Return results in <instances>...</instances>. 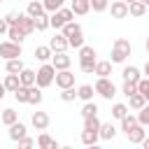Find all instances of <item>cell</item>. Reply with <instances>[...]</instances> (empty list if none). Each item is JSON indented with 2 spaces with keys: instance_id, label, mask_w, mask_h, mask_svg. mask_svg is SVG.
Listing matches in <instances>:
<instances>
[{
  "instance_id": "1",
  "label": "cell",
  "mask_w": 149,
  "mask_h": 149,
  "mask_svg": "<svg viewBox=\"0 0 149 149\" xmlns=\"http://www.w3.org/2000/svg\"><path fill=\"white\" fill-rule=\"evenodd\" d=\"M130 51H133V44L126 37H116L112 42V54H109L112 58H109V63H123L130 56Z\"/></svg>"
},
{
  "instance_id": "2",
  "label": "cell",
  "mask_w": 149,
  "mask_h": 149,
  "mask_svg": "<svg viewBox=\"0 0 149 149\" xmlns=\"http://www.w3.org/2000/svg\"><path fill=\"white\" fill-rule=\"evenodd\" d=\"M54 79H56L54 65H51V63H42V65L37 68V72H35V86H37V88H47V86L54 84Z\"/></svg>"
},
{
  "instance_id": "3",
  "label": "cell",
  "mask_w": 149,
  "mask_h": 149,
  "mask_svg": "<svg viewBox=\"0 0 149 149\" xmlns=\"http://www.w3.org/2000/svg\"><path fill=\"white\" fill-rule=\"evenodd\" d=\"M93 91H95L100 98H105V100H112V98L116 95V86H114V81H112L109 77H107V79H100V77H98Z\"/></svg>"
},
{
  "instance_id": "4",
  "label": "cell",
  "mask_w": 149,
  "mask_h": 149,
  "mask_svg": "<svg viewBox=\"0 0 149 149\" xmlns=\"http://www.w3.org/2000/svg\"><path fill=\"white\" fill-rule=\"evenodd\" d=\"M0 58L12 61V58H21V44H14L9 40L0 42Z\"/></svg>"
},
{
  "instance_id": "5",
  "label": "cell",
  "mask_w": 149,
  "mask_h": 149,
  "mask_svg": "<svg viewBox=\"0 0 149 149\" xmlns=\"http://www.w3.org/2000/svg\"><path fill=\"white\" fill-rule=\"evenodd\" d=\"M56 86L63 91V88H74V74L70 72V70H61V72H56Z\"/></svg>"
},
{
  "instance_id": "6",
  "label": "cell",
  "mask_w": 149,
  "mask_h": 149,
  "mask_svg": "<svg viewBox=\"0 0 149 149\" xmlns=\"http://www.w3.org/2000/svg\"><path fill=\"white\" fill-rule=\"evenodd\" d=\"M70 63H72V58H70L65 51H61V54H54V56H51V65H54V70H56V72H61V70H70Z\"/></svg>"
},
{
  "instance_id": "7",
  "label": "cell",
  "mask_w": 149,
  "mask_h": 149,
  "mask_svg": "<svg viewBox=\"0 0 149 149\" xmlns=\"http://www.w3.org/2000/svg\"><path fill=\"white\" fill-rule=\"evenodd\" d=\"M109 14H112V19H126L128 16V5L123 2V0H114V2H109Z\"/></svg>"
},
{
  "instance_id": "8",
  "label": "cell",
  "mask_w": 149,
  "mask_h": 149,
  "mask_svg": "<svg viewBox=\"0 0 149 149\" xmlns=\"http://www.w3.org/2000/svg\"><path fill=\"white\" fill-rule=\"evenodd\" d=\"M70 44H68V37L63 35V33H56L51 40H49V49L54 51V54H61V51H65Z\"/></svg>"
},
{
  "instance_id": "9",
  "label": "cell",
  "mask_w": 149,
  "mask_h": 149,
  "mask_svg": "<svg viewBox=\"0 0 149 149\" xmlns=\"http://www.w3.org/2000/svg\"><path fill=\"white\" fill-rule=\"evenodd\" d=\"M16 26H19V30H21L26 37L35 33V19H30L28 14H19V23H16Z\"/></svg>"
},
{
  "instance_id": "10",
  "label": "cell",
  "mask_w": 149,
  "mask_h": 149,
  "mask_svg": "<svg viewBox=\"0 0 149 149\" xmlns=\"http://www.w3.org/2000/svg\"><path fill=\"white\" fill-rule=\"evenodd\" d=\"M79 65H95V49L93 47H81L79 49Z\"/></svg>"
},
{
  "instance_id": "11",
  "label": "cell",
  "mask_w": 149,
  "mask_h": 149,
  "mask_svg": "<svg viewBox=\"0 0 149 149\" xmlns=\"http://www.w3.org/2000/svg\"><path fill=\"white\" fill-rule=\"evenodd\" d=\"M30 123H33L35 130H47V128H49V114H47V112H33Z\"/></svg>"
},
{
  "instance_id": "12",
  "label": "cell",
  "mask_w": 149,
  "mask_h": 149,
  "mask_svg": "<svg viewBox=\"0 0 149 149\" xmlns=\"http://www.w3.org/2000/svg\"><path fill=\"white\" fill-rule=\"evenodd\" d=\"M26 135H28V128H26V123L16 121V123H12V126H9V140L19 142V140H23Z\"/></svg>"
},
{
  "instance_id": "13",
  "label": "cell",
  "mask_w": 149,
  "mask_h": 149,
  "mask_svg": "<svg viewBox=\"0 0 149 149\" xmlns=\"http://www.w3.org/2000/svg\"><path fill=\"white\" fill-rule=\"evenodd\" d=\"M121 77H123V81H130V84H137V81L142 79L140 68H135V65H126L123 72H121Z\"/></svg>"
},
{
  "instance_id": "14",
  "label": "cell",
  "mask_w": 149,
  "mask_h": 149,
  "mask_svg": "<svg viewBox=\"0 0 149 149\" xmlns=\"http://www.w3.org/2000/svg\"><path fill=\"white\" fill-rule=\"evenodd\" d=\"M126 137H128V142H130V144H140V142L147 137V130H144V126H140V123H137L133 130H128V133H126Z\"/></svg>"
},
{
  "instance_id": "15",
  "label": "cell",
  "mask_w": 149,
  "mask_h": 149,
  "mask_svg": "<svg viewBox=\"0 0 149 149\" xmlns=\"http://www.w3.org/2000/svg\"><path fill=\"white\" fill-rule=\"evenodd\" d=\"M35 144H37L40 149H58V142H56L49 133H40L37 140H35Z\"/></svg>"
},
{
  "instance_id": "16",
  "label": "cell",
  "mask_w": 149,
  "mask_h": 149,
  "mask_svg": "<svg viewBox=\"0 0 149 149\" xmlns=\"http://www.w3.org/2000/svg\"><path fill=\"white\" fill-rule=\"evenodd\" d=\"M70 9H72L74 16H86V14L91 12V5H88V0H72Z\"/></svg>"
},
{
  "instance_id": "17",
  "label": "cell",
  "mask_w": 149,
  "mask_h": 149,
  "mask_svg": "<svg viewBox=\"0 0 149 149\" xmlns=\"http://www.w3.org/2000/svg\"><path fill=\"white\" fill-rule=\"evenodd\" d=\"M26 14H28L30 19H37V16L47 14V12H44V5H42V0H30V2H28V9H26Z\"/></svg>"
},
{
  "instance_id": "18",
  "label": "cell",
  "mask_w": 149,
  "mask_h": 149,
  "mask_svg": "<svg viewBox=\"0 0 149 149\" xmlns=\"http://www.w3.org/2000/svg\"><path fill=\"white\" fill-rule=\"evenodd\" d=\"M93 74H98L100 79H107V77L112 74V63H109V61H95V70H93Z\"/></svg>"
},
{
  "instance_id": "19",
  "label": "cell",
  "mask_w": 149,
  "mask_h": 149,
  "mask_svg": "<svg viewBox=\"0 0 149 149\" xmlns=\"http://www.w3.org/2000/svg\"><path fill=\"white\" fill-rule=\"evenodd\" d=\"M19 81H21V86H26V88L35 86V70H30V68H23V70L19 72Z\"/></svg>"
},
{
  "instance_id": "20",
  "label": "cell",
  "mask_w": 149,
  "mask_h": 149,
  "mask_svg": "<svg viewBox=\"0 0 149 149\" xmlns=\"http://www.w3.org/2000/svg\"><path fill=\"white\" fill-rule=\"evenodd\" d=\"M51 56H54V51L49 49V44H40V47H35V58H37L40 63H49Z\"/></svg>"
},
{
  "instance_id": "21",
  "label": "cell",
  "mask_w": 149,
  "mask_h": 149,
  "mask_svg": "<svg viewBox=\"0 0 149 149\" xmlns=\"http://www.w3.org/2000/svg\"><path fill=\"white\" fill-rule=\"evenodd\" d=\"M93 93H95V91H93L91 84H81V86L77 88V98L84 100V102H91V100H93Z\"/></svg>"
},
{
  "instance_id": "22",
  "label": "cell",
  "mask_w": 149,
  "mask_h": 149,
  "mask_svg": "<svg viewBox=\"0 0 149 149\" xmlns=\"http://www.w3.org/2000/svg\"><path fill=\"white\" fill-rule=\"evenodd\" d=\"M100 140H114L116 137V128L112 123H100V130H98Z\"/></svg>"
},
{
  "instance_id": "23",
  "label": "cell",
  "mask_w": 149,
  "mask_h": 149,
  "mask_svg": "<svg viewBox=\"0 0 149 149\" xmlns=\"http://www.w3.org/2000/svg\"><path fill=\"white\" fill-rule=\"evenodd\" d=\"M2 86H5V91L14 93V91L21 86V81H19V74H7V77H5V81H2Z\"/></svg>"
},
{
  "instance_id": "24",
  "label": "cell",
  "mask_w": 149,
  "mask_h": 149,
  "mask_svg": "<svg viewBox=\"0 0 149 149\" xmlns=\"http://www.w3.org/2000/svg\"><path fill=\"white\" fill-rule=\"evenodd\" d=\"M128 114H130L128 105H123V102H114V105H112V116H114V119H119V121H121V119H123V116H128Z\"/></svg>"
},
{
  "instance_id": "25",
  "label": "cell",
  "mask_w": 149,
  "mask_h": 149,
  "mask_svg": "<svg viewBox=\"0 0 149 149\" xmlns=\"http://www.w3.org/2000/svg\"><path fill=\"white\" fill-rule=\"evenodd\" d=\"M19 121V114L14 112V109H2V114H0V123H5L7 128L12 126V123H16Z\"/></svg>"
},
{
  "instance_id": "26",
  "label": "cell",
  "mask_w": 149,
  "mask_h": 149,
  "mask_svg": "<svg viewBox=\"0 0 149 149\" xmlns=\"http://www.w3.org/2000/svg\"><path fill=\"white\" fill-rule=\"evenodd\" d=\"M63 26H65V19H63V14H61V12H54V14H49V28L63 30Z\"/></svg>"
},
{
  "instance_id": "27",
  "label": "cell",
  "mask_w": 149,
  "mask_h": 149,
  "mask_svg": "<svg viewBox=\"0 0 149 149\" xmlns=\"http://www.w3.org/2000/svg\"><path fill=\"white\" fill-rule=\"evenodd\" d=\"M98 140H100L98 130H81V142H84L86 147H91V144H98Z\"/></svg>"
},
{
  "instance_id": "28",
  "label": "cell",
  "mask_w": 149,
  "mask_h": 149,
  "mask_svg": "<svg viewBox=\"0 0 149 149\" xmlns=\"http://www.w3.org/2000/svg\"><path fill=\"white\" fill-rule=\"evenodd\" d=\"M144 14H147V7H144L140 0L128 5V16H144Z\"/></svg>"
},
{
  "instance_id": "29",
  "label": "cell",
  "mask_w": 149,
  "mask_h": 149,
  "mask_svg": "<svg viewBox=\"0 0 149 149\" xmlns=\"http://www.w3.org/2000/svg\"><path fill=\"white\" fill-rule=\"evenodd\" d=\"M7 37H9V42H14V44H21V42L26 40V35L19 30V26H12V28L7 30Z\"/></svg>"
},
{
  "instance_id": "30",
  "label": "cell",
  "mask_w": 149,
  "mask_h": 149,
  "mask_svg": "<svg viewBox=\"0 0 149 149\" xmlns=\"http://www.w3.org/2000/svg\"><path fill=\"white\" fill-rule=\"evenodd\" d=\"M23 68H26V65H23L21 58H12V61H7V74H19Z\"/></svg>"
},
{
  "instance_id": "31",
  "label": "cell",
  "mask_w": 149,
  "mask_h": 149,
  "mask_svg": "<svg viewBox=\"0 0 149 149\" xmlns=\"http://www.w3.org/2000/svg\"><path fill=\"white\" fill-rule=\"evenodd\" d=\"M40 102H42V88L30 86L28 88V105H40Z\"/></svg>"
},
{
  "instance_id": "32",
  "label": "cell",
  "mask_w": 149,
  "mask_h": 149,
  "mask_svg": "<svg viewBox=\"0 0 149 149\" xmlns=\"http://www.w3.org/2000/svg\"><path fill=\"white\" fill-rule=\"evenodd\" d=\"M128 102H130V105H128V109H137V112H140V109H142V107L147 105V100H144V98H142L140 93L130 95V98H128Z\"/></svg>"
},
{
  "instance_id": "33",
  "label": "cell",
  "mask_w": 149,
  "mask_h": 149,
  "mask_svg": "<svg viewBox=\"0 0 149 149\" xmlns=\"http://www.w3.org/2000/svg\"><path fill=\"white\" fill-rule=\"evenodd\" d=\"M63 2H65V0H42V5H44V12H47V14L58 12V9L63 7Z\"/></svg>"
},
{
  "instance_id": "34",
  "label": "cell",
  "mask_w": 149,
  "mask_h": 149,
  "mask_svg": "<svg viewBox=\"0 0 149 149\" xmlns=\"http://www.w3.org/2000/svg\"><path fill=\"white\" fill-rule=\"evenodd\" d=\"M65 37H72V35H77V33H81V26L79 23H74V21H70V23H65L63 26V30H61Z\"/></svg>"
},
{
  "instance_id": "35",
  "label": "cell",
  "mask_w": 149,
  "mask_h": 149,
  "mask_svg": "<svg viewBox=\"0 0 149 149\" xmlns=\"http://www.w3.org/2000/svg\"><path fill=\"white\" fill-rule=\"evenodd\" d=\"M81 116L84 119H88V116H98V105L91 100V102H84V107H81Z\"/></svg>"
},
{
  "instance_id": "36",
  "label": "cell",
  "mask_w": 149,
  "mask_h": 149,
  "mask_svg": "<svg viewBox=\"0 0 149 149\" xmlns=\"http://www.w3.org/2000/svg\"><path fill=\"white\" fill-rule=\"evenodd\" d=\"M137 126V116H133V114H128V116H123L121 119V130L123 133H128V130H133Z\"/></svg>"
},
{
  "instance_id": "37",
  "label": "cell",
  "mask_w": 149,
  "mask_h": 149,
  "mask_svg": "<svg viewBox=\"0 0 149 149\" xmlns=\"http://www.w3.org/2000/svg\"><path fill=\"white\" fill-rule=\"evenodd\" d=\"M137 93L149 102V79H147V77H142V79L137 81Z\"/></svg>"
},
{
  "instance_id": "38",
  "label": "cell",
  "mask_w": 149,
  "mask_h": 149,
  "mask_svg": "<svg viewBox=\"0 0 149 149\" xmlns=\"http://www.w3.org/2000/svg\"><path fill=\"white\" fill-rule=\"evenodd\" d=\"M100 119L98 116H88V119H84V130H100Z\"/></svg>"
},
{
  "instance_id": "39",
  "label": "cell",
  "mask_w": 149,
  "mask_h": 149,
  "mask_svg": "<svg viewBox=\"0 0 149 149\" xmlns=\"http://www.w3.org/2000/svg\"><path fill=\"white\" fill-rule=\"evenodd\" d=\"M88 5H91V9H93V12H98V14H100V12H105V9L109 7V0H88Z\"/></svg>"
},
{
  "instance_id": "40",
  "label": "cell",
  "mask_w": 149,
  "mask_h": 149,
  "mask_svg": "<svg viewBox=\"0 0 149 149\" xmlns=\"http://www.w3.org/2000/svg\"><path fill=\"white\" fill-rule=\"evenodd\" d=\"M137 123H140V126H144V128L149 126V102L140 109V114H137Z\"/></svg>"
},
{
  "instance_id": "41",
  "label": "cell",
  "mask_w": 149,
  "mask_h": 149,
  "mask_svg": "<svg viewBox=\"0 0 149 149\" xmlns=\"http://www.w3.org/2000/svg\"><path fill=\"white\" fill-rule=\"evenodd\" d=\"M47 28H49V14L37 16V19H35V30H40V33H42V30H47Z\"/></svg>"
},
{
  "instance_id": "42",
  "label": "cell",
  "mask_w": 149,
  "mask_h": 149,
  "mask_svg": "<svg viewBox=\"0 0 149 149\" xmlns=\"http://www.w3.org/2000/svg\"><path fill=\"white\" fill-rule=\"evenodd\" d=\"M68 44L74 47V49H81V47H84V33H77V35L68 37Z\"/></svg>"
},
{
  "instance_id": "43",
  "label": "cell",
  "mask_w": 149,
  "mask_h": 149,
  "mask_svg": "<svg viewBox=\"0 0 149 149\" xmlns=\"http://www.w3.org/2000/svg\"><path fill=\"white\" fill-rule=\"evenodd\" d=\"M121 93H123L126 98H130V95H135V93H137V84H130V81H123V86H121Z\"/></svg>"
},
{
  "instance_id": "44",
  "label": "cell",
  "mask_w": 149,
  "mask_h": 149,
  "mask_svg": "<svg viewBox=\"0 0 149 149\" xmlns=\"http://www.w3.org/2000/svg\"><path fill=\"white\" fill-rule=\"evenodd\" d=\"M74 98H77V91H74V88H63V91H61V100H63V102H72Z\"/></svg>"
},
{
  "instance_id": "45",
  "label": "cell",
  "mask_w": 149,
  "mask_h": 149,
  "mask_svg": "<svg viewBox=\"0 0 149 149\" xmlns=\"http://www.w3.org/2000/svg\"><path fill=\"white\" fill-rule=\"evenodd\" d=\"M14 98H16L19 102H28V88H26V86H19V88L14 91Z\"/></svg>"
},
{
  "instance_id": "46",
  "label": "cell",
  "mask_w": 149,
  "mask_h": 149,
  "mask_svg": "<svg viewBox=\"0 0 149 149\" xmlns=\"http://www.w3.org/2000/svg\"><path fill=\"white\" fill-rule=\"evenodd\" d=\"M16 144H19V149H35V140H33V137H28V135H26L23 140H19Z\"/></svg>"
},
{
  "instance_id": "47",
  "label": "cell",
  "mask_w": 149,
  "mask_h": 149,
  "mask_svg": "<svg viewBox=\"0 0 149 149\" xmlns=\"http://www.w3.org/2000/svg\"><path fill=\"white\" fill-rule=\"evenodd\" d=\"M58 12L63 14V19H65V23H70V21H74V14H72V9H70V7H61Z\"/></svg>"
},
{
  "instance_id": "48",
  "label": "cell",
  "mask_w": 149,
  "mask_h": 149,
  "mask_svg": "<svg viewBox=\"0 0 149 149\" xmlns=\"http://www.w3.org/2000/svg\"><path fill=\"white\" fill-rule=\"evenodd\" d=\"M5 23H7L9 28H12V26H16V23H19V14H16V12H9V14L5 16Z\"/></svg>"
},
{
  "instance_id": "49",
  "label": "cell",
  "mask_w": 149,
  "mask_h": 149,
  "mask_svg": "<svg viewBox=\"0 0 149 149\" xmlns=\"http://www.w3.org/2000/svg\"><path fill=\"white\" fill-rule=\"evenodd\" d=\"M79 68H81L84 74H93V70H95V65H79Z\"/></svg>"
},
{
  "instance_id": "50",
  "label": "cell",
  "mask_w": 149,
  "mask_h": 149,
  "mask_svg": "<svg viewBox=\"0 0 149 149\" xmlns=\"http://www.w3.org/2000/svg\"><path fill=\"white\" fill-rule=\"evenodd\" d=\"M7 30H9V26L5 23V19H0V35H7Z\"/></svg>"
},
{
  "instance_id": "51",
  "label": "cell",
  "mask_w": 149,
  "mask_h": 149,
  "mask_svg": "<svg viewBox=\"0 0 149 149\" xmlns=\"http://www.w3.org/2000/svg\"><path fill=\"white\" fill-rule=\"evenodd\" d=\"M140 144H142V149H149V135H147V137H144Z\"/></svg>"
},
{
  "instance_id": "52",
  "label": "cell",
  "mask_w": 149,
  "mask_h": 149,
  "mask_svg": "<svg viewBox=\"0 0 149 149\" xmlns=\"http://www.w3.org/2000/svg\"><path fill=\"white\" fill-rule=\"evenodd\" d=\"M5 93H7V91H5V86H2V81H0V100L5 98Z\"/></svg>"
},
{
  "instance_id": "53",
  "label": "cell",
  "mask_w": 149,
  "mask_h": 149,
  "mask_svg": "<svg viewBox=\"0 0 149 149\" xmlns=\"http://www.w3.org/2000/svg\"><path fill=\"white\" fill-rule=\"evenodd\" d=\"M144 74H147V79H149V61L144 63Z\"/></svg>"
},
{
  "instance_id": "54",
  "label": "cell",
  "mask_w": 149,
  "mask_h": 149,
  "mask_svg": "<svg viewBox=\"0 0 149 149\" xmlns=\"http://www.w3.org/2000/svg\"><path fill=\"white\" fill-rule=\"evenodd\" d=\"M144 49H147V54H149V37L144 40Z\"/></svg>"
},
{
  "instance_id": "55",
  "label": "cell",
  "mask_w": 149,
  "mask_h": 149,
  "mask_svg": "<svg viewBox=\"0 0 149 149\" xmlns=\"http://www.w3.org/2000/svg\"><path fill=\"white\" fill-rule=\"evenodd\" d=\"M86 149H102L100 144H91V147H86Z\"/></svg>"
},
{
  "instance_id": "56",
  "label": "cell",
  "mask_w": 149,
  "mask_h": 149,
  "mask_svg": "<svg viewBox=\"0 0 149 149\" xmlns=\"http://www.w3.org/2000/svg\"><path fill=\"white\" fill-rule=\"evenodd\" d=\"M140 2H142V5H144V7H149V0H140Z\"/></svg>"
},
{
  "instance_id": "57",
  "label": "cell",
  "mask_w": 149,
  "mask_h": 149,
  "mask_svg": "<svg viewBox=\"0 0 149 149\" xmlns=\"http://www.w3.org/2000/svg\"><path fill=\"white\" fill-rule=\"evenodd\" d=\"M123 2H126V5H130V2H137V0H123Z\"/></svg>"
},
{
  "instance_id": "58",
  "label": "cell",
  "mask_w": 149,
  "mask_h": 149,
  "mask_svg": "<svg viewBox=\"0 0 149 149\" xmlns=\"http://www.w3.org/2000/svg\"><path fill=\"white\" fill-rule=\"evenodd\" d=\"M58 149H72V147H68V144H65V147H58Z\"/></svg>"
},
{
  "instance_id": "59",
  "label": "cell",
  "mask_w": 149,
  "mask_h": 149,
  "mask_svg": "<svg viewBox=\"0 0 149 149\" xmlns=\"http://www.w3.org/2000/svg\"><path fill=\"white\" fill-rule=\"evenodd\" d=\"M0 5H2V0H0Z\"/></svg>"
},
{
  "instance_id": "60",
  "label": "cell",
  "mask_w": 149,
  "mask_h": 149,
  "mask_svg": "<svg viewBox=\"0 0 149 149\" xmlns=\"http://www.w3.org/2000/svg\"><path fill=\"white\" fill-rule=\"evenodd\" d=\"M0 114H2V109H0Z\"/></svg>"
}]
</instances>
